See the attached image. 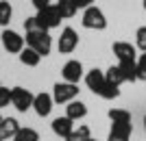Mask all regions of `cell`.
I'll return each mask as SVG.
<instances>
[{
  "label": "cell",
  "instance_id": "1",
  "mask_svg": "<svg viewBox=\"0 0 146 141\" xmlns=\"http://www.w3.org/2000/svg\"><path fill=\"white\" fill-rule=\"evenodd\" d=\"M24 41H26L29 48L37 50L42 56H48L50 50H52V37H50L48 31H39V28H35V31H26Z\"/></svg>",
  "mask_w": 146,
  "mask_h": 141
},
{
  "label": "cell",
  "instance_id": "2",
  "mask_svg": "<svg viewBox=\"0 0 146 141\" xmlns=\"http://www.w3.org/2000/svg\"><path fill=\"white\" fill-rule=\"evenodd\" d=\"M81 24H83V28H87V31H105V28H107V18H105L103 9H98L96 5H92L83 11Z\"/></svg>",
  "mask_w": 146,
  "mask_h": 141
},
{
  "label": "cell",
  "instance_id": "3",
  "mask_svg": "<svg viewBox=\"0 0 146 141\" xmlns=\"http://www.w3.org/2000/svg\"><path fill=\"white\" fill-rule=\"evenodd\" d=\"M76 96H79V85L76 83L63 80V83H55V87H52V100L57 104H68V102L76 100Z\"/></svg>",
  "mask_w": 146,
  "mask_h": 141
},
{
  "label": "cell",
  "instance_id": "4",
  "mask_svg": "<svg viewBox=\"0 0 146 141\" xmlns=\"http://www.w3.org/2000/svg\"><path fill=\"white\" fill-rule=\"evenodd\" d=\"M35 20H37V28H39V31H50V28H57L63 18H61V13L57 11V7L50 5V7H46V9H42V11H37Z\"/></svg>",
  "mask_w": 146,
  "mask_h": 141
},
{
  "label": "cell",
  "instance_id": "5",
  "mask_svg": "<svg viewBox=\"0 0 146 141\" xmlns=\"http://www.w3.org/2000/svg\"><path fill=\"white\" fill-rule=\"evenodd\" d=\"M33 100H35V93H31L24 87H13L11 89V104L20 113H26L29 109H33Z\"/></svg>",
  "mask_w": 146,
  "mask_h": 141
},
{
  "label": "cell",
  "instance_id": "6",
  "mask_svg": "<svg viewBox=\"0 0 146 141\" xmlns=\"http://www.w3.org/2000/svg\"><path fill=\"white\" fill-rule=\"evenodd\" d=\"M76 46H79V35H76V31H74L72 26H66V28L61 31L59 41H57V50H59L61 54H70V52L76 50Z\"/></svg>",
  "mask_w": 146,
  "mask_h": 141
},
{
  "label": "cell",
  "instance_id": "7",
  "mask_svg": "<svg viewBox=\"0 0 146 141\" xmlns=\"http://www.w3.org/2000/svg\"><path fill=\"white\" fill-rule=\"evenodd\" d=\"M2 46H5V50L7 52H11V54H20L22 50H24V37L22 35H18L15 31H9V28H5L2 31Z\"/></svg>",
  "mask_w": 146,
  "mask_h": 141
},
{
  "label": "cell",
  "instance_id": "8",
  "mask_svg": "<svg viewBox=\"0 0 146 141\" xmlns=\"http://www.w3.org/2000/svg\"><path fill=\"white\" fill-rule=\"evenodd\" d=\"M113 54L118 61H137V46H133L131 41H116L111 46Z\"/></svg>",
  "mask_w": 146,
  "mask_h": 141
},
{
  "label": "cell",
  "instance_id": "9",
  "mask_svg": "<svg viewBox=\"0 0 146 141\" xmlns=\"http://www.w3.org/2000/svg\"><path fill=\"white\" fill-rule=\"evenodd\" d=\"M61 76H63V80H68V83H76V85H79V80L83 78V63L76 61V59H70V61L63 65V70H61Z\"/></svg>",
  "mask_w": 146,
  "mask_h": 141
},
{
  "label": "cell",
  "instance_id": "10",
  "mask_svg": "<svg viewBox=\"0 0 146 141\" xmlns=\"http://www.w3.org/2000/svg\"><path fill=\"white\" fill-rule=\"evenodd\" d=\"M52 104H55V100L50 93H35V100H33V111H35L39 117H46L50 115V111H52Z\"/></svg>",
  "mask_w": 146,
  "mask_h": 141
},
{
  "label": "cell",
  "instance_id": "11",
  "mask_svg": "<svg viewBox=\"0 0 146 141\" xmlns=\"http://www.w3.org/2000/svg\"><path fill=\"white\" fill-rule=\"evenodd\" d=\"M105 83H107V80H105V72H103V70L94 68V70H90V72L85 74V85H87V89L94 91L96 96H98V91L103 89Z\"/></svg>",
  "mask_w": 146,
  "mask_h": 141
},
{
  "label": "cell",
  "instance_id": "12",
  "mask_svg": "<svg viewBox=\"0 0 146 141\" xmlns=\"http://www.w3.org/2000/svg\"><path fill=\"white\" fill-rule=\"evenodd\" d=\"M20 130V124L15 117H2L0 119V141H9Z\"/></svg>",
  "mask_w": 146,
  "mask_h": 141
},
{
  "label": "cell",
  "instance_id": "13",
  "mask_svg": "<svg viewBox=\"0 0 146 141\" xmlns=\"http://www.w3.org/2000/svg\"><path fill=\"white\" fill-rule=\"evenodd\" d=\"M131 132H133L131 124H111L107 141H129L131 139Z\"/></svg>",
  "mask_w": 146,
  "mask_h": 141
},
{
  "label": "cell",
  "instance_id": "14",
  "mask_svg": "<svg viewBox=\"0 0 146 141\" xmlns=\"http://www.w3.org/2000/svg\"><path fill=\"white\" fill-rule=\"evenodd\" d=\"M72 130H74V122H72L68 115L55 117V119H52V132H55L57 137H63V139H66Z\"/></svg>",
  "mask_w": 146,
  "mask_h": 141
},
{
  "label": "cell",
  "instance_id": "15",
  "mask_svg": "<svg viewBox=\"0 0 146 141\" xmlns=\"http://www.w3.org/2000/svg\"><path fill=\"white\" fill-rule=\"evenodd\" d=\"M66 115L72 119V122H79L83 117L87 115V104L85 102H81V100H72V102H68L66 106Z\"/></svg>",
  "mask_w": 146,
  "mask_h": 141
},
{
  "label": "cell",
  "instance_id": "16",
  "mask_svg": "<svg viewBox=\"0 0 146 141\" xmlns=\"http://www.w3.org/2000/svg\"><path fill=\"white\" fill-rule=\"evenodd\" d=\"M20 63L22 65H26V68H35V65H39V61H42V54L37 52V50H33V48H29L26 46L22 52H20Z\"/></svg>",
  "mask_w": 146,
  "mask_h": 141
},
{
  "label": "cell",
  "instance_id": "17",
  "mask_svg": "<svg viewBox=\"0 0 146 141\" xmlns=\"http://www.w3.org/2000/svg\"><path fill=\"white\" fill-rule=\"evenodd\" d=\"M57 11L61 13V18L63 20H70L76 15V11H79V7H76V2L74 0H57Z\"/></svg>",
  "mask_w": 146,
  "mask_h": 141
},
{
  "label": "cell",
  "instance_id": "18",
  "mask_svg": "<svg viewBox=\"0 0 146 141\" xmlns=\"http://www.w3.org/2000/svg\"><path fill=\"white\" fill-rule=\"evenodd\" d=\"M118 68L122 70L127 83H135L137 80V61H118Z\"/></svg>",
  "mask_w": 146,
  "mask_h": 141
},
{
  "label": "cell",
  "instance_id": "19",
  "mask_svg": "<svg viewBox=\"0 0 146 141\" xmlns=\"http://www.w3.org/2000/svg\"><path fill=\"white\" fill-rule=\"evenodd\" d=\"M105 80L111 83V85H118V87H120L122 83H127V80H124V74H122V70L118 68V65H111V68L105 72Z\"/></svg>",
  "mask_w": 146,
  "mask_h": 141
},
{
  "label": "cell",
  "instance_id": "20",
  "mask_svg": "<svg viewBox=\"0 0 146 141\" xmlns=\"http://www.w3.org/2000/svg\"><path fill=\"white\" fill-rule=\"evenodd\" d=\"M109 119L111 124H131V113L124 109H109Z\"/></svg>",
  "mask_w": 146,
  "mask_h": 141
},
{
  "label": "cell",
  "instance_id": "21",
  "mask_svg": "<svg viewBox=\"0 0 146 141\" xmlns=\"http://www.w3.org/2000/svg\"><path fill=\"white\" fill-rule=\"evenodd\" d=\"M13 141H39V132L35 128H29V126H24V128L20 126V130L15 132Z\"/></svg>",
  "mask_w": 146,
  "mask_h": 141
},
{
  "label": "cell",
  "instance_id": "22",
  "mask_svg": "<svg viewBox=\"0 0 146 141\" xmlns=\"http://www.w3.org/2000/svg\"><path fill=\"white\" fill-rule=\"evenodd\" d=\"M90 139H92L90 126H79V128H74L72 132L66 137V141H90Z\"/></svg>",
  "mask_w": 146,
  "mask_h": 141
},
{
  "label": "cell",
  "instance_id": "23",
  "mask_svg": "<svg viewBox=\"0 0 146 141\" xmlns=\"http://www.w3.org/2000/svg\"><path fill=\"white\" fill-rule=\"evenodd\" d=\"M98 96H100L103 100H116L118 96H120V87H118V85H111V83H105L103 89L98 91Z\"/></svg>",
  "mask_w": 146,
  "mask_h": 141
},
{
  "label": "cell",
  "instance_id": "24",
  "mask_svg": "<svg viewBox=\"0 0 146 141\" xmlns=\"http://www.w3.org/2000/svg\"><path fill=\"white\" fill-rule=\"evenodd\" d=\"M13 18V7L7 0H0V26H7Z\"/></svg>",
  "mask_w": 146,
  "mask_h": 141
},
{
  "label": "cell",
  "instance_id": "25",
  "mask_svg": "<svg viewBox=\"0 0 146 141\" xmlns=\"http://www.w3.org/2000/svg\"><path fill=\"white\" fill-rule=\"evenodd\" d=\"M135 46H137V50L146 52V26H140L135 31Z\"/></svg>",
  "mask_w": 146,
  "mask_h": 141
},
{
  "label": "cell",
  "instance_id": "26",
  "mask_svg": "<svg viewBox=\"0 0 146 141\" xmlns=\"http://www.w3.org/2000/svg\"><path fill=\"white\" fill-rule=\"evenodd\" d=\"M137 80H146V52L137 56Z\"/></svg>",
  "mask_w": 146,
  "mask_h": 141
},
{
  "label": "cell",
  "instance_id": "27",
  "mask_svg": "<svg viewBox=\"0 0 146 141\" xmlns=\"http://www.w3.org/2000/svg\"><path fill=\"white\" fill-rule=\"evenodd\" d=\"M11 104V89H7V87L0 85V109H5V106Z\"/></svg>",
  "mask_w": 146,
  "mask_h": 141
},
{
  "label": "cell",
  "instance_id": "28",
  "mask_svg": "<svg viewBox=\"0 0 146 141\" xmlns=\"http://www.w3.org/2000/svg\"><path fill=\"white\" fill-rule=\"evenodd\" d=\"M33 2V7H35L37 11H42V9H46V7L52 5V0H31Z\"/></svg>",
  "mask_w": 146,
  "mask_h": 141
},
{
  "label": "cell",
  "instance_id": "29",
  "mask_svg": "<svg viewBox=\"0 0 146 141\" xmlns=\"http://www.w3.org/2000/svg\"><path fill=\"white\" fill-rule=\"evenodd\" d=\"M24 28H26V31H35V28H37V20H35V15L24 20Z\"/></svg>",
  "mask_w": 146,
  "mask_h": 141
},
{
  "label": "cell",
  "instance_id": "30",
  "mask_svg": "<svg viewBox=\"0 0 146 141\" xmlns=\"http://www.w3.org/2000/svg\"><path fill=\"white\" fill-rule=\"evenodd\" d=\"M74 2H76V7H79V9H87V7L94 5V0H74Z\"/></svg>",
  "mask_w": 146,
  "mask_h": 141
},
{
  "label": "cell",
  "instance_id": "31",
  "mask_svg": "<svg viewBox=\"0 0 146 141\" xmlns=\"http://www.w3.org/2000/svg\"><path fill=\"white\" fill-rule=\"evenodd\" d=\"M144 130H146V117H144Z\"/></svg>",
  "mask_w": 146,
  "mask_h": 141
},
{
  "label": "cell",
  "instance_id": "32",
  "mask_svg": "<svg viewBox=\"0 0 146 141\" xmlns=\"http://www.w3.org/2000/svg\"><path fill=\"white\" fill-rule=\"evenodd\" d=\"M90 141H98V139H94V137H92V139H90Z\"/></svg>",
  "mask_w": 146,
  "mask_h": 141
},
{
  "label": "cell",
  "instance_id": "33",
  "mask_svg": "<svg viewBox=\"0 0 146 141\" xmlns=\"http://www.w3.org/2000/svg\"><path fill=\"white\" fill-rule=\"evenodd\" d=\"M144 11H146V0H144Z\"/></svg>",
  "mask_w": 146,
  "mask_h": 141
},
{
  "label": "cell",
  "instance_id": "34",
  "mask_svg": "<svg viewBox=\"0 0 146 141\" xmlns=\"http://www.w3.org/2000/svg\"><path fill=\"white\" fill-rule=\"evenodd\" d=\"M0 119H2V115H0Z\"/></svg>",
  "mask_w": 146,
  "mask_h": 141
},
{
  "label": "cell",
  "instance_id": "35",
  "mask_svg": "<svg viewBox=\"0 0 146 141\" xmlns=\"http://www.w3.org/2000/svg\"><path fill=\"white\" fill-rule=\"evenodd\" d=\"M0 85H2V83H0Z\"/></svg>",
  "mask_w": 146,
  "mask_h": 141
}]
</instances>
